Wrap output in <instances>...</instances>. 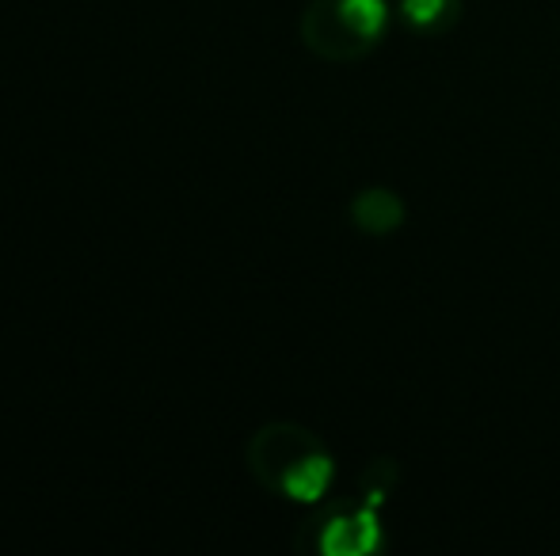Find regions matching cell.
Instances as JSON below:
<instances>
[{"instance_id": "cell-1", "label": "cell", "mask_w": 560, "mask_h": 556, "mask_svg": "<svg viewBox=\"0 0 560 556\" xmlns=\"http://www.w3.org/2000/svg\"><path fill=\"white\" fill-rule=\"evenodd\" d=\"M317 450H325V446L313 430L298 427V423H267L248 442V469L264 488L282 492L287 476Z\"/></svg>"}, {"instance_id": "cell-2", "label": "cell", "mask_w": 560, "mask_h": 556, "mask_svg": "<svg viewBox=\"0 0 560 556\" xmlns=\"http://www.w3.org/2000/svg\"><path fill=\"white\" fill-rule=\"evenodd\" d=\"M302 43L325 61H359L374 46L351 31V23L339 12V0H310L302 12Z\"/></svg>"}, {"instance_id": "cell-3", "label": "cell", "mask_w": 560, "mask_h": 556, "mask_svg": "<svg viewBox=\"0 0 560 556\" xmlns=\"http://www.w3.org/2000/svg\"><path fill=\"white\" fill-rule=\"evenodd\" d=\"M320 549L332 556H359L377 549V519L374 511L359 514H339V519L325 522V537H320Z\"/></svg>"}, {"instance_id": "cell-4", "label": "cell", "mask_w": 560, "mask_h": 556, "mask_svg": "<svg viewBox=\"0 0 560 556\" xmlns=\"http://www.w3.org/2000/svg\"><path fill=\"white\" fill-rule=\"evenodd\" d=\"M351 222L359 225L362 233L385 237V233H393V229L405 225V202H400L393 191H385V187H366L362 194H354Z\"/></svg>"}, {"instance_id": "cell-5", "label": "cell", "mask_w": 560, "mask_h": 556, "mask_svg": "<svg viewBox=\"0 0 560 556\" xmlns=\"http://www.w3.org/2000/svg\"><path fill=\"white\" fill-rule=\"evenodd\" d=\"M339 12L351 23L354 35L366 38L370 46H377V38L385 35V23H389V4L385 0H339Z\"/></svg>"}, {"instance_id": "cell-6", "label": "cell", "mask_w": 560, "mask_h": 556, "mask_svg": "<svg viewBox=\"0 0 560 556\" xmlns=\"http://www.w3.org/2000/svg\"><path fill=\"white\" fill-rule=\"evenodd\" d=\"M400 12L412 27L420 31H443L457 15V0H400Z\"/></svg>"}]
</instances>
